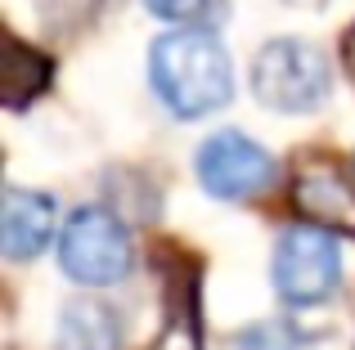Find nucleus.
I'll list each match as a JSON object with an SVG mask.
<instances>
[{
  "mask_svg": "<svg viewBox=\"0 0 355 350\" xmlns=\"http://www.w3.org/2000/svg\"><path fill=\"white\" fill-rule=\"evenodd\" d=\"M148 81H153V95L184 122L216 113L234 90L225 45L198 27L157 36L153 54H148Z\"/></svg>",
  "mask_w": 355,
  "mask_h": 350,
  "instance_id": "1",
  "label": "nucleus"
},
{
  "mask_svg": "<svg viewBox=\"0 0 355 350\" xmlns=\"http://www.w3.org/2000/svg\"><path fill=\"white\" fill-rule=\"evenodd\" d=\"M54 238V202L36 189H5L0 216V247L9 261H32Z\"/></svg>",
  "mask_w": 355,
  "mask_h": 350,
  "instance_id": "7",
  "label": "nucleus"
},
{
  "mask_svg": "<svg viewBox=\"0 0 355 350\" xmlns=\"http://www.w3.org/2000/svg\"><path fill=\"white\" fill-rule=\"evenodd\" d=\"M198 180L211 198L243 202L275 184V158L243 131H216L198 149Z\"/></svg>",
  "mask_w": 355,
  "mask_h": 350,
  "instance_id": "5",
  "label": "nucleus"
},
{
  "mask_svg": "<svg viewBox=\"0 0 355 350\" xmlns=\"http://www.w3.org/2000/svg\"><path fill=\"white\" fill-rule=\"evenodd\" d=\"M121 328L117 315L99 301H72L59 319V337H54V350H117Z\"/></svg>",
  "mask_w": 355,
  "mask_h": 350,
  "instance_id": "8",
  "label": "nucleus"
},
{
  "mask_svg": "<svg viewBox=\"0 0 355 350\" xmlns=\"http://www.w3.org/2000/svg\"><path fill=\"white\" fill-rule=\"evenodd\" d=\"M50 81V59L36 54L32 45L9 41L5 45V81H0V99L5 108H27Z\"/></svg>",
  "mask_w": 355,
  "mask_h": 350,
  "instance_id": "9",
  "label": "nucleus"
},
{
  "mask_svg": "<svg viewBox=\"0 0 355 350\" xmlns=\"http://www.w3.org/2000/svg\"><path fill=\"white\" fill-rule=\"evenodd\" d=\"M148 14L166 18V23H193V18H202L211 9V0H144Z\"/></svg>",
  "mask_w": 355,
  "mask_h": 350,
  "instance_id": "13",
  "label": "nucleus"
},
{
  "mask_svg": "<svg viewBox=\"0 0 355 350\" xmlns=\"http://www.w3.org/2000/svg\"><path fill=\"white\" fill-rule=\"evenodd\" d=\"M329 59L311 41H270L252 59V95L275 113H311L329 99Z\"/></svg>",
  "mask_w": 355,
  "mask_h": 350,
  "instance_id": "2",
  "label": "nucleus"
},
{
  "mask_svg": "<svg viewBox=\"0 0 355 350\" xmlns=\"http://www.w3.org/2000/svg\"><path fill=\"white\" fill-rule=\"evenodd\" d=\"M239 350H302V342L279 324H261V328L239 337Z\"/></svg>",
  "mask_w": 355,
  "mask_h": 350,
  "instance_id": "12",
  "label": "nucleus"
},
{
  "mask_svg": "<svg viewBox=\"0 0 355 350\" xmlns=\"http://www.w3.org/2000/svg\"><path fill=\"white\" fill-rule=\"evenodd\" d=\"M148 350H202L198 342V319H193V310H171V319H166V328L153 337V346Z\"/></svg>",
  "mask_w": 355,
  "mask_h": 350,
  "instance_id": "10",
  "label": "nucleus"
},
{
  "mask_svg": "<svg viewBox=\"0 0 355 350\" xmlns=\"http://www.w3.org/2000/svg\"><path fill=\"white\" fill-rule=\"evenodd\" d=\"M342 283V252L329 229L293 225L275 243V288L288 306H320Z\"/></svg>",
  "mask_w": 355,
  "mask_h": 350,
  "instance_id": "4",
  "label": "nucleus"
},
{
  "mask_svg": "<svg viewBox=\"0 0 355 350\" xmlns=\"http://www.w3.org/2000/svg\"><path fill=\"white\" fill-rule=\"evenodd\" d=\"M347 68H351V77H355V32L347 36Z\"/></svg>",
  "mask_w": 355,
  "mask_h": 350,
  "instance_id": "14",
  "label": "nucleus"
},
{
  "mask_svg": "<svg viewBox=\"0 0 355 350\" xmlns=\"http://www.w3.org/2000/svg\"><path fill=\"white\" fill-rule=\"evenodd\" d=\"M59 261L68 279L86 283V288H108V283H121L130 274L135 252H130L126 225L108 207H81L63 225Z\"/></svg>",
  "mask_w": 355,
  "mask_h": 350,
  "instance_id": "3",
  "label": "nucleus"
},
{
  "mask_svg": "<svg viewBox=\"0 0 355 350\" xmlns=\"http://www.w3.org/2000/svg\"><path fill=\"white\" fill-rule=\"evenodd\" d=\"M99 5H104V0H41L50 27H81L99 14Z\"/></svg>",
  "mask_w": 355,
  "mask_h": 350,
  "instance_id": "11",
  "label": "nucleus"
},
{
  "mask_svg": "<svg viewBox=\"0 0 355 350\" xmlns=\"http://www.w3.org/2000/svg\"><path fill=\"white\" fill-rule=\"evenodd\" d=\"M293 207L315 229H342L355 234V180L338 162L311 158L293 175Z\"/></svg>",
  "mask_w": 355,
  "mask_h": 350,
  "instance_id": "6",
  "label": "nucleus"
},
{
  "mask_svg": "<svg viewBox=\"0 0 355 350\" xmlns=\"http://www.w3.org/2000/svg\"><path fill=\"white\" fill-rule=\"evenodd\" d=\"M293 5H320V0H293Z\"/></svg>",
  "mask_w": 355,
  "mask_h": 350,
  "instance_id": "15",
  "label": "nucleus"
}]
</instances>
